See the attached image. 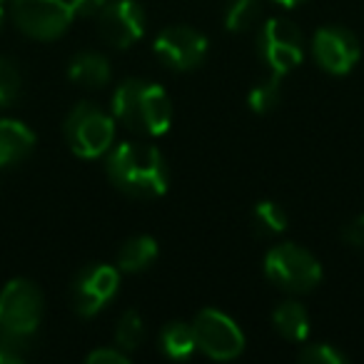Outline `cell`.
Instances as JSON below:
<instances>
[{
  "mask_svg": "<svg viewBox=\"0 0 364 364\" xmlns=\"http://www.w3.org/2000/svg\"><path fill=\"white\" fill-rule=\"evenodd\" d=\"M43 292L31 279H13L0 292V364H21L36 344Z\"/></svg>",
  "mask_w": 364,
  "mask_h": 364,
  "instance_id": "cell-1",
  "label": "cell"
},
{
  "mask_svg": "<svg viewBox=\"0 0 364 364\" xmlns=\"http://www.w3.org/2000/svg\"><path fill=\"white\" fill-rule=\"evenodd\" d=\"M107 177L120 193L135 200H152L167 190V165L160 150L142 142H122L107 157Z\"/></svg>",
  "mask_w": 364,
  "mask_h": 364,
  "instance_id": "cell-2",
  "label": "cell"
},
{
  "mask_svg": "<svg viewBox=\"0 0 364 364\" xmlns=\"http://www.w3.org/2000/svg\"><path fill=\"white\" fill-rule=\"evenodd\" d=\"M112 112L132 132L157 137L172 122V102L167 92L142 77H127L112 95Z\"/></svg>",
  "mask_w": 364,
  "mask_h": 364,
  "instance_id": "cell-3",
  "label": "cell"
},
{
  "mask_svg": "<svg viewBox=\"0 0 364 364\" xmlns=\"http://www.w3.org/2000/svg\"><path fill=\"white\" fill-rule=\"evenodd\" d=\"M65 140L77 157L95 160L110 150L115 140V122L92 102H77L65 117Z\"/></svg>",
  "mask_w": 364,
  "mask_h": 364,
  "instance_id": "cell-4",
  "label": "cell"
},
{
  "mask_svg": "<svg viewBox=\"0 0 364 364\" xmlns=\"http://www.w3.org/2000/svg\"><path fill=\"white\" fill-rule=\"evenodd\" d=\"M264 274H267V279L274 287L292 294H302L319 284L322 267H319L317 257L312 252H307L304 247H297L292 242H284L267 252Z\"/></svg>",
  "mask_w": 364,
  "mask_h": 364,
  "instance_id": "cell-5",
  "label": "cell"
},
{
  "mask_svg": "<svg viewBox=\"0 0 364 364\" xmlns=\"http://www.w3.org/2000/svg\"><path fill=\"white\" fill-rule=\"evenodd\" d=\"M257 53L272 75L284 77L304 60V36L287 18H269L257 31Z\"/></svg>",
  "mask_w": 364,
  "mask_h": 364,
  "instance_id": "cell-6",
  "label": "cell"
},
{
  "mask_svg": "<svg viewBox=\"0 0 364 364\" xmlns=\"http://www.w3.org/2000/svg\"><path fill=\"white\" fill-rule=\"evenodd\" d=\"M11 18L18 31L36 41H55L73 23L68 0H13Z\"/></svg>",
  "mask_w": 364,
  "mask_h": 364,
  "instance_id": "cell-7",
  "label": "cell"
},
{
  "mask_svg": "<svg viewBox=\"0 0 364 364\" xmlns=\"http://www.w3.org/2000/svg\"><path fill=\"white\" fill-rule=\"evenodd\" d=\"M198 349H203L210 359L218 362H230L237 359L245 349V334L242 329L230 319L228 314L218 309H203L193 322Z\"/></svg>",
  "mask_w": 364,
  "mask_h": 364,
  "instance_id": "cell-8",
  "label": "cell"
},
{
  "mask_svg": "<svg viewBox=\"0 0 364 364\" xmlns=\"http://www.w3.org/2000/svg\"><path fill=\"white\" fill-rule=\"evenodd\" d=\"M117 284H120V269L110 267V264H90L73 279V309L80 317H95L117 294Z\"/></svg>",
  "mask_w": 364,
  "mask_h": 364,
  "instance_id": "cell-9",
  "label": "cell"
},
{
  "mask_svg": "<svg viewBox=\"0 0 364 364\" xmlns=\"http://www.w3.org/2000/svg\"><path fill=\"white\" fill-rule=\"evenodd\" d=\"M157 60L170 70L188 73L195 70L208 55V38L190 26H172L157 36L155 46Z\"/></svg>",
  "mask_w": 364,
  "mask_h": 364,
  "instance_id": "cell-10",
  "label": "cell"
},
{
  "mask_svg": "<svg viewBox=\"0 0 364 364\" xmlns=\"http://www.w3.org/2000/svg\"><path fill=\"white\" fill-rule=\"evenodd\" d=\"M100 36L110 48H130L145 33V8L137 0H110L97 13Z\"/></svg>",
  "mask_w": 364,
  "mask_h": 364,
  "instance_id": "cell-11",
  "label": "cell"
},
{
  "mask_svg": "<svg viewBox=\"0 0 364 364\" xmlns=\"http://www.w3.org/2000/svg\"><path fill=\"white\" fill-rule=\"evenodd\" d=\"M312 53L322 70L332 75H347L359 60V43L347 28L329 26L314 33Z\"/></svg>",
  "mask_w": 364,
  "mask_h": 364,
  "instance_id": "cell-12",
  "label": "cell"
},
{
  "mask_svg": "<svg viewBox=\"0 0 364 364\" xmlns=\"http://www.w3.org/2000/svg\"><path fill=\"white\" fill-rule=\"evenodd\" d=\"M36 147V135L18 120H0V167L26 160Z\"/></svg>",
  "mask_w": 364,
  "mask_h": 364,
  "instance_id": "cell-13",
  "label": "cell"
},
{
  "mask_svg": "<svg viewBox=\"0 0 364 364\" xmlns=\"http://www.w3.org/2000/svg\"><path fill=\"white\" fill-rule=\"evenodd\" d=\"M68 77L87 90H100L110 82V63L100 53H77L68 65Z\"/></svg>",
  "mask_w": 364,
  "mask_h": 364,
  "instance_id": "cell-14",
  "label": "cell"
},
{
  "mask_svg": "<svg viewBox=\"0 0 364 364\" xmlns=\"http://www.w3.org/2000/svg\"><path fill=\"white\" fill-rule=\"evenodd\" d=\"M272 327L287 342H304L309 334V314L302 304L289 299L277 304V309L272 312Z\"/></svg>",
  "mask_w": 364,
  "mask_h": 364,
  "instance_id": "cell-15",
  "label": "cell"
},
{
  "mask_svg": "<svg viewBox=\"0 0 364 364\" xmlns=\"http://www.w3.org/2000/svg\"><path fill=\"white\" fill-rule=\"evenodd\" d=\"M157 257V242L150 235H137V237L127 240L117 252V269L122 272H142L147 269Z\"/></svg>",
  "mask_w": 364,
  "mask_h": 364,
  "instance_id": "cell-16",
  "label": "cell"
},
{
  "mask_svg": "<svg viewBox=\"0 0 364 364\" xmlns=\"http://www.w3.org/2000/svg\"><path fill=\"white\" fill-rule=\"evenodd\" d=\"M160 347L170 359H188L198 349L195 329L188 322H170L160 334Z\"/></svg>",
  "mask_w": 364,
  "mask_h": 364,
  "instance_id": "cell-17",
  "label": "cell"
},
{
  "mask_svg": "<svg viewBox=\"0 0 364 364\" xmlns=\"http://www.w3.org/2000/svg\"><path fill=\"white\" fill-rule=\"evenodd\" d=\"M252 230L257 237H274L287 230V213L272 200L257 203L252 210Z\"/></svg>",
  "mask_w": 364,
  "mask_h": 364,
  "instance_id": "cell-18",
  "label": "cell"
},
{
  "mask_svg": "<svg viewBox=\"0 0 364 364\" xmlns=\"http://www.w3.org/2000/svg\"><path fill=\"white\" fill-rule=\"evenodd\" d=\"M262 18V0H230L225 8V28L230 33H245Z\"/></svg>",
  "mask_w": 364,
  "mask_h": 364,
  "instance_id": "cell-19",
  "label": "cell"
},
{
  "mask_svg": "<svg viewBox=\"0 0 364 364\" xmlns=\"http://www.w3.org/2000/svg\"><path fill=\"white\" fill-rule=\"evenodd\" d=\"M142 339H145V322H142L140 312L137 309L122 312L115 327V347H120L122 352H135L140 349Z\"/></svg>",
  "mask_w": 364,
  "mask_h": 364,
  "instance_id": "cell-20",
  "label": "cell"
},
{
  "mask_svg": "<svg viewBox=\"0 0 364 364\" xmlns=\"http://www.w3.org/2000/svg\"><path fill=\"white\" fill-rule=\"evenodd\" d=\"M279 80H282L279 75H272V77H267V80L257 82V85L250 90L247 102H250V107H252V112H257V115H267V112H272L274 107H277L279 97H282Z\"/></svg>",
  "mask_w": 364,
  "mask_h": 364,
  "instance_id": "cell-21",
  "label": "cell"
},
{
  "mask_svg": "<svg viewBox=\"0 0 364 364\" xmlns=\"http://www.w3.org/2000/svg\"><path fill=\"white\" fill-rule=\"evenodd\" d=\"M21 70L13 60L0 58V107H8L21 92Z\"/></svg>",
  "mask_w": 364,
  "mask_h": 364,
  "instance_id": "cell-22",
  "label": "cell"
},
{
  "mask_svg": "<svg viewBox=\"0 0 364 364\" xmlns=\"http://www.w3.org/2000/svg\"><path fill=\"white\" fill-rule=\"evenodd\" d=\"M297 359L304 364H344L347 362V354L334 349L332 344L317 342V344H307V347L297 354Z\"/></svg>",
  "mask_w": 364,
  "mask_h": 364,
  "instance_id": "cell-23",
  "label": "cell"
},
{
  "mask_svg": "<svg viewBox=\"0 0 364 364\" xmlns=\"http://www.w3.org/2000/svg\"><path fill=\"white\" fill-rule=\"evenodd\" d=\"M127 352H122L120 347H105L95 349V352L87 354V364H127Z\"/></svg>",
  "mask_w": 364,
  "mask_h": 364,
  "instance_id": "cell-24",
  "label": "cell"
},
{
  "mask_svg": "<svg viewBox=\"0 0 364 364\" xmlns=\"http://www.w3.org/2000/svg\"><path fill=\"white\" fill-rule=\"evenodd\" d=\"M342 237L349 247L364 250V215H357L354 220H349L342 230Z\"/></svg>",
  "mask_w": 364,
  "mask_h": 364,
  "instance_id": "cell-25",
  "label": "cell"
},
{
  "mask_svg": "<svg viewBox=\"0 0 364 364\" xmlns=\"http://www.w3.org/2000/svg\"><path fill=\"white\" fill-rule=\"evenodd\" d=\"M107 0H68V6H70L73 16L75 18H92L102 11Z\"/></svg>",
  "mask_w": 364,
  "mask_h": 364,
  "instance_id": "cell-26",
  "label": "cell"
},
{
  "mask_svg": "<svg viewBox=\"0 0 364 364\" xmlns=\"http://www.w3.org/2000/svg\"><path fill=\"white\" fill-rule=\"evenodd\" d=\"M274 3H279V6H287V8H294V6H299V3H304V0H274Z\"/></svg>",
  "mask_w": 364,
  "mask_h": 364,
  "instance_id": "cell-27",
  "label": "cell"
},
{
  "mask_svg": "<svg viewBox=\"0 0 364 364\" xmlns=\"http://www.w3.org/2000/svg\"><path fill=\"white\" fill-rule=\"evenodd\" d=\"M3 23H6V13H3V6H0V31H3Z\"/></svg>",
  "mask_w": 364,
  "mask_h": 364,
  "instance_id": "cell-28",
  "label": "cell"
}]
</instances>
